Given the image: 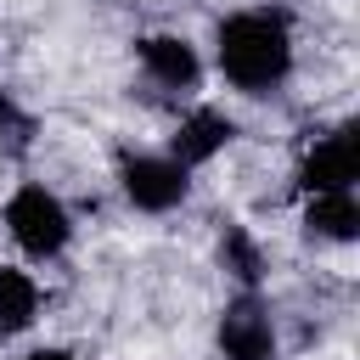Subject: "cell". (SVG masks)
<instances>
[{
  "label": "cell",
  "mask_w": 360,
  "mask_h": 360,
  "mask_svg": "<svg viewBox=\"0 0 360 360\" xmlns=\"http://www.w3.org/2000/svg\"><path fill=\"white\" fill-rule=\"evenodd\" d=\"M214 68L242 96H276L292 79V22L281 6H242L214 28Z\"/></svg>",
  "instance_id": "cell-1"
},
{
  "label": "cell",
  "mask_w": 360,
  "mask_h": 360,
  "mask_svg": "<svg viewBox=\"0 0 360 360\" xmlns=\"http://www.w3.org/2000/svg\"><path fill=\"white\" fill-rule=\"evenodd\" d=\"M6 231H11V242L28 253V259H56V253H68V242H73V214H68V202L51 191V186H39V180H28V186H17L11 197H6Z\"/></svg>",
  "instance_id": "cell-2"
},
{
  "label": "cell",
  "mask_w": 360,
  "mask_h": 360,
  "mask_svg": "<svg viewBox=\"0 0 360 360\" xmlns=\"http://www.w3.org/2000/svg\"><path fill=\"white\" fill-rule=\"evenodd\" d=\"M118 191L141 214H169L191 197V169L169 152H124L118 158Z\"/></svg>",
  "instance_id": "cell-3"
},
{
  "label": "cell",
  "mask_w": 360,
  "mask_h": 360,
  "mask_svg": "<svg viewBox=\"0 0 360 360\" xmlns=\"http://www.w3.org/2000/svg\"><path fill=\"white\" fill-rule=\"evenodd\" d=\"M219 360H281V338H276V315L259 292L236 287L219 309Z\"/></svg>",
  "instance_id": "cell-4"
},
{
  "label": "cell",
  "mask_w": 360,
  "mask_h": 360,
  "mask_svg": "<svg viewBox=\"0 0 360 360\" xmlns=\"http://www.w3.org/2000/svg\"><path fill=\"white\" fill-rule=\"evenodd\" d=\"M354 180H360V124L343 118L326 135H315V146L304 152L298 186L304 197H315V191H354Z\"/></svg>",
  "instance_id": "cell-5"
},
{
  "label": "cell",
  "mask_w": 360,
  "mask_h": 360,
  "mask_svg": "<svg viewBox=\"0 0 360 360\" xmlns=\"http://www.w3.org/2000/svg\"><path fill=\"white\" fill-rule=\"evenodd\" d=\"M135 62L141 73L158 84V90H174V96H191L202 84V56L186 34H141L135 39Z\"/></svg>",
  "instance_id": "cell-6"
},
{
  "label": "cell",
  "mask_w": 360,
  "mask_h": 360,
  "mask_svg": "<svg viewBox=\"0 0 360 360\" xmlns=\"http://www.w3.org/2000/svg\"><path fill=\"white\" fill-rule=\"evenodd\" d=\"M231 141H236V124H231L219 107H191V112L174 124V135H169V158L186 163V169H202V163H214Z\"/></svg>",
  "instance_id": "cell-7"
},
{
  "label": "cell",
  "mask_w": 360,
  "mask_h": 360,
  "mask_svg": "<svg viewBox=\"0 0 360 360\" xmlns=\"http://www.w3.org/2000/svg\"><path fill=\"white\" fill-rule=\"evenodd\" d=\"M304 236L309 242H326V248H343L360 236V197L354 191H315L304 202Z\"/></svg>",
  "instance_id": "cell-8"
},
{
  "label": "cell",
  "mask_w": 360,
  "mask_h": 360,
  "mask_svg": "<svg viewBox=\"0 0 360 360\" xmlns=\"http://www.w3.org/2000/svg\"><path fill=\"white\" fill-rule=\"evenodd\" d=\"M39 321V281L17 264H0V343L22 338Z\"/></svg>",
  "instance_id": "cell-9"
},
{
  "label": "cell",
  "mask_w": 360,
  "mask_h": 360,
  "mask_svg": "<svg viewBox=\"0 0 360 360\" xmlns=\"http://www.w3.org/2000/svg\"><path fill=\"white\" fill-rule=\"evenodd\" d=\"M219 270H231V281L248 292H259V281H264V253H259L253 231L236 219H225V231H219Z\"/></svg>",
  "instance_id": "cell-10"
},
{
  "label": "cell",
  "mask_w": 360,
  "mask_h": 360,
  "mask_svg": "<svg viewBox=\"0 0 360 360\" xmlns=\"http://www.w3.org/2000/svg\"><path fill=\"white\" fill-rule=\"evenodd\" d=\"M0 135H6V146L11 152H28V135H34V118L11 101V90H0Z\"/></svg>",
  "instance_id": "cell-11"
},
{
  "label": "cell",
  "mask_w": 360,
  "mask_h": 360,
  "mask_svg": "<svg viewBox=\"0 0 360 360\" xmlns=\"http://www.w3.org/2000/svg\"><path fill=\"white\" fill-rule=\"evenodd\" d=\"M22 360H79V354H73V349H51V343H45V349H28Z\"/></svg>",
  "instance_id": "cell-12"
}]
</instances>
